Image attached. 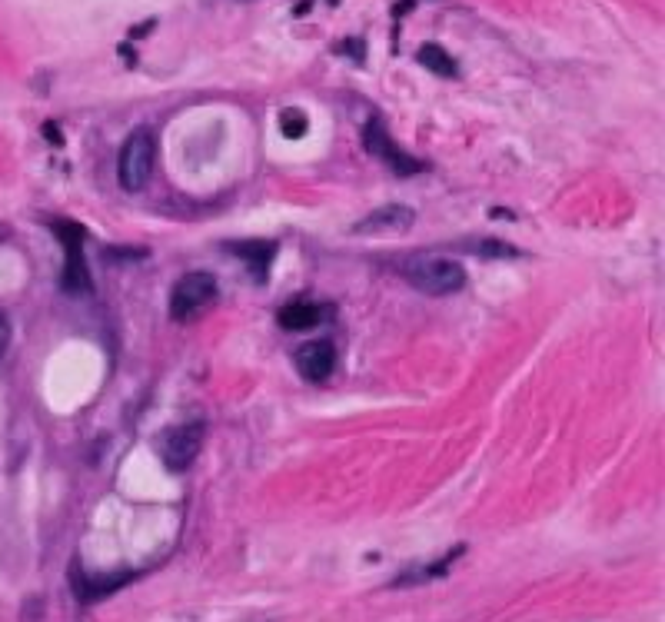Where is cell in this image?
Masks as SVG:
<instances>
[{
  "mask_svg": "<svg viewBox=\"0 0 665 622\" xmlns=\"http://www.w3.org/2000/svg\"><path fill=\"white\" fill-rule=\"evenodd\" d=\"M57 237L64 240L67 247V263H64V283L67 293H87L90 290V277L84 267V257H80V243H84V230L74 227V223H57Z\"/></svg>",
  "mask_w": 665,
  "mask_h": 622,
  "instance_id": "obj_6",
  "label": "cell"
},
{
  "mask_svg": "<svg viewBox=\"0 0 665 622\" xmlns=\"http://www.w3.org/2000/svg\"><path fill=\"white\" fill-rule=\"evenodd\" d=\"M7 346H10V323H7V316L0 313V356L7 353Z\"/></svg>",
  "mask_w": 665,
  "mask_h": 622,
  "instance_id": "obj_13",
  "label": "cell"
},
{
  "mask_svg": "<svg viewBox=\"0 0 665 622\" xmlns=\"http://www.w3.org/2000/svg\"><path fill=\"white\" fill-rule=\"evenodd\" d=\"M203 423H183V426H173V430L163 433L160 440V456L167 469L173 473H183L193 460H197L200 446H203Z\"/></svg>",
  "mask_w": 665,
  "mask_h": 622,
  "instance_id": "obj_4",
  "label": "cell"
},
{
  "mask_svg": "<svg viewBox=\"0 0 665 622\" xmlns=\"http://www.w3.org/2000/svg\"><path fill=\"white\" fill-rule=\"evenodd\" d=\"M416 60H419V64H423L426 70L439 74V77H456V60L449 57L439 44H423V47H419Z\"/></svg>",
  "mask_w": 665,
  "mask_h": 622,
  "instance_id": "obj_10",
  "label": "cell"
},
{
  "mask_svg": "<svg viewBox=\"0 0 665 622\" xmlns=\"http://www.w3.org/2000/svg\"><path fill=\"white\" fill-rule=\"evenodd\" d=\"M217 297H220L217 277H210V273H187L170 293V316L177 323L197 320L200 313H207L217 303Z\"/></svg>",
  "mask_w": 665,
  "mask_h": 622,
  "instance_id": "obj_3",
  "label": "cell"
},
{
  "mask_svg": "<svg viewBox=\"0 0 665 622\" xmlns=\"http://www.w3.org/2000/svg\"><path fill=\"white\" fill-rule=\"evenodd\" d=\"M153 157H157V144H153L150 130H133L127 137V144L120 147L117 157V183L127 193H137L147 187L150 173H153Z\"/></svg>",
  "mask_w": 665,
  "mask_h": 622,
  "instance_id": "obj_2",
  "label": "cell"
},
{
  "mask_svg": "<svg viewBox=\"0 0 665 622\" xmlns=\"http://www.w3.org/2000/svg\"><path fill=\"white\" fill-rule=\"evenodd\" d=\"M416 223V213L403 207V203H386V207L366 213V217L356 223L353 233H363V237H370V233H403Z\"/></svg>",
  "mask_w": 665,
  "mask_h": 622,
  "instance_id": "obj_8",
  "label": "cell"
},
{
  "mask_svg": "<svg viewBox=\"0 0 665 622\" xmlns=\"http://www.w3.org/2000/svg\"><path fill=\"white\" fill-rule=\"evenodd\" d=\"M333 366H336V350L330 340H310L296 350V370H300L303 380H310V383L330 380Z\"/></svg>",
  "mask_w": 665,
  "mask_h": 622,
  "instance_id": "obj_7",
  "label": "cell"
},
{
  "mask_svg": "<svg viewBox=\"0 0 665 622\" xmlns=\"http://www.w3.org/2000/svg\"><path fill=\"white\" fill-rule=\"evenodd\" d=\"M363 140H366V150H370L373 157H380L386 167H390L396 177H413V173H419V170H426V163L423 160H416V157H409L406 150H399L396 144H393V137L386 134V127L380 124V120H370L366 124V134H363Z\"/></svg>",
  "mask_w": 665,
  "mask_h": 622,
  "instance_id": "obj_5",
  "label": "cell"
},
{
  "mask_svg": "<svg viewBox=\"0 0 665 622\" xmlns=\"http://www.w3.org/2000/svg\"><path fill=\"white\" fill-rule=\"evenodd\" d=\"M396 270L403 273L409 287H416L419 293H429V297H449V293H459L466 287V270L459 267L456 260H446V257L416 253V257L399 260Z\"/></svg>",
  "mask_w": 665,
  "mask_h": 622,
  "instance_id": "obj_1",
  "label": "cell"
},
{
  "mask_svg": "<svg viewBox=\"0 0 665 622\" xmlns=\"http://www.w3.org/2000/svg\"><path fill=\"white\" fill-rule=\"evenodd\" d=\"M306 127H310V120L300 110H283L280 114V134L290 137V140H300L306 134Z\"/></svg>",
  "mask_w": 665,
  "mask_h": 622,
  "instance_id": "obj_11",
  "label": "cell"
},
{
  "mask_svg": "<svg viewBox=\"0 0 665 622\" xmlns=\"http://www.w3.org/2000/svg\"><path fill=\"white\" fill-rule=\"evenodd\" d=\"M320 323H323V307H316V303H290V307L280 310V326L290 333H306Z\"/></svg>",
  "mask_w": 665,
  "mask_h": 622,
  "instance_id": "obj_9",
  "label": "cell"
},
{
  "mask_svg": "<svg viewBox=\"0 0 665 622\" xmlns=\"http://www.w3.org/2000/svg\"><path fill=\"white\" fill-rule=\"evenodd\" d=\"M473 250L479 253V257H496V260H513V257H519V250H513L509 243H503V240H483V243H473Z\"/></svg>",
  "mask_w": 665,
  "mask_h": 622,
  "instance_id": "obj_12",
  "label": "cell"
}]
</instances>
